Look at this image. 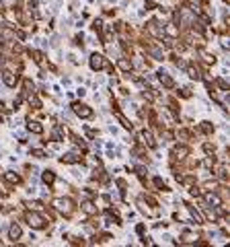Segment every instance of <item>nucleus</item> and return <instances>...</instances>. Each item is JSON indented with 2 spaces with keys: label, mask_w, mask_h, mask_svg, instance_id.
Wrapping results in <instances>:
<instances>
[{
  "label": "nucleus",
  "mask_w": 230,
  "mask_h": 247,
  "mask_svg": "<svg viewBox=\"0 0 230 247\" xmlns=\"http://www.w3.org/2000/svg\"><path fill=\"white\" fill-rule=\"evenodd\" d=\"M29 220H31V224H33V227H41V224H43L39 216H29Z\"/></svg>",
  "instance_id": "nucleus-1"
},
{
  "label": "nucleus",
  "mask_w": 230,
  "mask_h": 247,
  "mask_svg": "<svg viewBox=\"0 0 230 247\" xmlns=\"http://www.w3.org/2000/svg\"><path fill=\"white\" fill-rule=\"evenodd\" d=\"M101 56H92V68H101Z\"/></svg>",
  "instance_id": "nucleus-2"
},
{
  "label": "nucleus",
  "mask_w": 230,
  "mask_h": 247,
  "mask_svg": "<svg viewBox=\"0 0 230 247\" xmlns=\"http://www.w3.org/2000/svg\"><path fill=\"white\" fill-rule=\"evenodd\" d=\"M19 235H21V229H19V227H12V229H10V237H12V239H17Z\"/></svg>",
  "instance_id": "nucleus-3"
}]
</instances>
